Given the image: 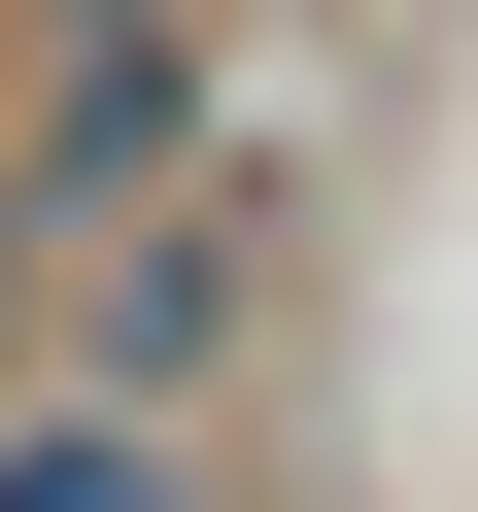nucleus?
Wrapping results in <instances>:
<instances>
[{
	"mask_svg": "<svg viewBox=\"0 0 478 512\" xmlns=\"http://www.w3.org/2000/svg\"><path fill=\"white\" fill-rule=\"evenodd\" d=\"M69 274H103V342H69V376H103V410H205L239 342L308 308V171H274V137L205 103V137H171V171H137L103 239H69Z\"/></svg>",
	"mask_w": 478,
	"mask_h": 512,
	"instance_id": "1",
	"label": "nucleus"
},
{
	"mask_svg": "<svg viewBox=\"0 0 478 512\" xmlns=\"http://www.w3.org/2000/svg\"><path fill=\"white\" fill-rule=\"evenodd\" d=\"M171 137H205V35H0V274H69Z\"/></svg>",
	"mask_w": 478,
	"mask_h": 512,
	"instance_id": "2",
	"label": "nucleus"
},
{
	"mask_svg": "<svg viewBox=\"0 0 478 512\" xmlns=\"http://www.w3.org/2000/svg\"><path fill=\"white\" fill-rule=\"evenodd\" d=\"M0 512H205V410H103V376H0Z\"/></svg>",
	"mask_w": 478,
	"mask_h": 512,
	"instance_id": "3",
	"label": "nucleus"
},
{
	"mask_svg": "<svg viewBox=\"0 0 478 512\" xmlns=\"http://www.w3.org/2000/svg\"><path fill=\"white\" fill-rule=\"evenodd\" d=\"M0 35H205V0H0Z\"/></svg>",
	"mask_w": 478,
	"mask_h": 512,
	"instance_id": "4",
	"label": "nucleus"
},
{
	"mask_svg": "<svg viewBox=\"0 0 478 512\" xmlns=\"http://www.w3.org/2000/svg\"><path fill=\"white\" fill-rule=\"evenodd\" d=\"M0 308H35V274H0Z\"/></svg>",
	"mask_w": 478,
	"mask_h": 512,
	"instance_id": "5",
	"label": "nucleus"
}]
</instances>
